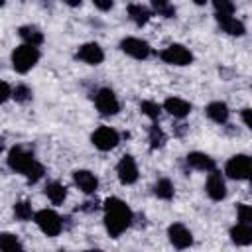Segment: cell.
Masks as SVG:
<instances>
[{
    "instance_id": "1",
    "label": "cell",
    "mask_w": 252,
    "mask_h": 252,
    "mask_svg": "<svg viewBox=\"0 0 252 252\" xmlns=\"http://www.w3.org/2000/svg\"><path fill=\"white\" fill-rule=\"evenodd\" d=\"M132 219L134 215L122 199L108 197L104 201V228L112 238H118L132 224Z\"/></svg>"
},
{
    "instance_id": "2",
    "label": "cell",
    "mask_w": 252,
    "mask_h": 252,
    "mask_svg": "<svg viewBox=\"0 0 252 252\" xmlns=\"http://www.w3.org/2000/svg\"><path fill=\"white\" fill-rule=\"evenodd\" d=\"M39 61V49L35 45H28L22 43L12 51V67L16 73H28L35 67V63Z\"/></svg>"
},
{
    "instance_id": "3",
    "label": "cell",
    "mask_w": 252,
    "mask_h": 252,
    "mask_svg": "<svg viewBox=\"0 0 252 252\" xmlns=\"http://www.w3.org/2000/svg\"><path fill=\"white\" fill-rule=\"evenodd\" d=\"M33 220H35V224L39 226V230L45 236H51L53 238V236H59L61 230H63L61 217L55 211H51V209H41V211L33 213Z\"/></svg>"
},
{
    "instance_id": "4",
    "label": "cell",
    "mask_w": 252,
    "mask_h": 252,
    "mask_svg": "<svg viewBox=\"0 0 252 252\" xmlns=\"http://www.w3.org/2000/svg\"><path fill=\"white\" fill-rule=\"evenodd\" d=\"M8 167L12 171H18L22 175H26L33 165H35V158L32 152H28L26 148L22 146H14L10 152H8Z\"/></svg>"
},
{
    "instance_id": "5",
    "label": "cell",
    "mask_w": 252,
    "mask_h": 252,
    "mask_svg": "<svg viewBox=\"0 0 252 252\" xmlns=\"http://www.w3.org/2000/svg\"><path fill=\"white\" fill-rule=\"evenodd\" d=\"M250 171H252V163H250V158L246 154L232 156L224 165V173L236 181H246L250 177Z\"/></svg>"
},
{
    "instance_id": "6",
    "label": "cell",
    "mask_w": 252,
    "mask_h": 252,
    "mask_svg": "<svg viewBox=\"0 0 252 252\" xmlns=\"http://www.w3.org/2000/svg\"><path fill=\"white\" fill-rule=\"evenodd\" d=\"M159 57H161L163 63L177 65V67H183V65H191L193 63V53L185 45H181V43L167 45L163 51H159Z\"/></svg>"
},
{
    "instance_id": "7",
    "label": "cell",
    "mask_w": 252,
    "mask_h": 252,
    "mask_svg": "<svg viewBox=\"0 0 252 252\" xmlns=\"http://www.w3.org/2000/svg\"><path fill=\"white\" fill-rule=\"evenodd\" d=\"M91 142H93V146H94L96 150H100V152H110V150H114V148L118 146L120 134H118L114 128H110V126H100V128H96V130L91 134Z\"/></svg>"
},
{
    "instance_id": "8",
    "label": "cell",
    "mask_w": 252,
    "mask_h": 252,
    "mask_svg": "<svg viewBox=\"0 0 252 252\" xmlns=\"http://www.w3.org/2000/svg\"><path fill=\"white\" fill-rule=\"evenodd\" d=\"M94 104L102 116H114L120 110V102H118L114 91H110V89H98L94 94Z\"/></svg>"
},
{
    "instance_id": "9",
    "label": "cell",
    "mask_w": 252,
    "mask_h": 252,
    "mask_svg": "<svg viewBox=\"0 0 252 252\" xmlns=\"http://www.w3.org/2000/svg\"><path fill=\"white\" fill-rule=\"evenodd\" d=\"M120 49H122L128 57H132V59H146V57H150V53H152L150 43L144 41V39H140V37H124V39L120 41Z\"/></svg>"
},
{
    "instance_id": "10",
    "label": "cell",
    "mask_w": 252,
    "mask_h": 252,
    "mask_svg": "<svg viewBox=\"0 0 252 252\" xmlns=\"http://www.w3.org/2000/svg\"><path fill=\"white\" fill-rule=\"evenodd\" d=\"M116 175H118V179H120L122 185H132V183H136V181H138V175H140L136 159H134L132 156H128V154L122 156V159H120L118 165H116Z\"/></svg>"
},
{
    "instance_id": "11",
    "label": "cell",
    "mask_w": 252,
    "mask_h": 252,
    "mask_svg": "<svg viewBox=\"0 0 252 252\" xmlns=\"http://www.w3.org/2000/svg\"><path fill=\"white\" fill-rule=\"evenodd\" d=\"M167 236H169V242H171L175 248H179V250L189 248V246L193 244V234H191V230H189L185 224H181V222L169 224V226H167Z\"/></svg>"
},
{
    "instance_id": "12",
    "label": "cell",
    "mask_w": 252,
    "mask_h": 252,
    "mask_svg": "<svg viewBox=\"0 0 252 252\" xmlns=\"http://www.w3.org/2000/svg\"><path fill=\"white\" fill-rule=\"evenodd\" d=\"M205 191L213 201H222L226 197V183L217 169H211L207 183H205Z\"/></svg>"
},
{
    "instance_id": "13",
    "label": "cell",
    "mask_w": 252,
    "mask_h": 252,
    "mask_svg": "<svg viewBox=\"0 0 252 252\" xmlns=\"http://www.w3.org/2000/svg\"><path fill=\"white\" fill-rule=\"evenodd\" d=\"M77 59L85 61L87 65H98V63H102V59H104V51H102V47H100L98 43L89 41V43H83V45L77 49Z\"/></svg>"
},
{
    "instance_id": "14",
    "label": "cell",
    "mask_w": 252,
    "mask_h": 252,
    "mask_svg": "<svg viewBox=\"0 0 252 252\" xmlns=\"http://www.w3.org/2000/svg\"><path fill=\"white\" fill-rule=\"evenodd\" d=\"M73 181L87 195H91V193H94L98 189V177L93 171H89V169H77V171H73Z\"/></svg>"
},
{
    "instance_id": "15",
    "label": "cell",
    "mask_w": 252,
    "mask_h": 252,
    "mask_svg": "<svg viewBox=\"0 0 252 252\" xmlns=\"http://www.w3.org/2000/svg\"><path fill=\"white\" fill-rule=\"evenodd\" d=\"M215 18H217V24L220 26V30L224 33H228V35H244V32H246L244 24L240 20H236L232 14H217Z\"/></svg>"
},
{
    "instance_id": "16",
    "label": "cell",
    "mask_w": 252,
    "mask_h": 252,
    "mask_svg": "<svg viewBox=\"0 0 252 252\" xmlns=\"http://www.w3.org/2000/svg\"><path fill=\"white\" fill-rule=\"evenodd\" d=\"M185 161L189 167L193 169H199V171H211L217 167L215 159L209 156V154H203V152H189L185 156Z\"/></svg>"
},
{
    "instance_id": "17",
    "label": "cell",
    "mask_w": 252,
    "mask_h": 252,
    "mask_svg": "<svg viewBox=\"0 0 252 252\" xmlns=\"http://www.w3.org/2000/svg\"><path fill=\"white\" fill-rule=\"evenodd\" d=\"M163 110H167L173 118H185L189 112H191V104L185 100V98H179V96H169L163 100Z\"/></svg>"
},
{
    "instance_id": "18",
    "label": "cell",
    "mask_w": 252,
    "mask_h": 252,
    "mask_svg": "<svg viewBox=\"0 0 252 252\" xmlns=\"http://www.w3.org/2000/svg\"><path fill=\"white\" fill-rule=\"evenodd\" d=\"M205 112H207V116H209L213 122H217V124H226V122H228V116H230L228 106H226L224 102H220V100L209 102L207 108H205Z\"/></svg>"
},
{
    "instance_id": "19",
    "label": "cell",
    "mask_w": 252,
    "mask_h": 252,
    "mask_svg": "<svg viewBox=\"0 0 252 252\" xmlns=\"http://www.w3.org/2000/svg\"><path fill=\"white\" fill-rule=\"evenodd\" d=\"M230 240L238 246H248L252 244V226L248 222H238L230 228Z\"/></svg>"
},
{
    "instance_id": "20",
    "label": "cell",
    "mask_w": 252,
    "mask_h": 252,
    "mask_svg": "<svg viewBox=\"0 0 252 252\" xmlns=\"http://www.w3.org/2000/svg\"><path fill=\"white\" fill-rule=\"evenodd\" d=\"M18 35L24 39V43L28 45H41L43 43V32L37 26H22L18 30Z\"/></svg>"
},
{
    "instance_id": "21",
    "label": "cell",
    "mask_w": 252,
    "mask_h": 252,
    "mask_svg": "<svg viewBox=\"0 0 252 252\" xmlns=\"http://www.w3.org/2000/svg\"><path fill=\"white\" fill-rule=\"evenodd\" d=\"M128 16H130V20L136 24V26H146L148 22H150V18H152V12L146 8V6H142V4H130L128 6Z\"/></svg>"
},
{
    "instance_id": "22",
    "label": "cell",
    "mask_w": 252,
    "mask_h": 252,
    "mask_svg": "<svg viewBox=\"0 0 252 252\" xmlns=\"http://www.w3.org/2000/svg\"><path fill=\"white\" fill-rule=\"evenodd\" d=\"M45 195L53 205H61L67 199V189L65 185H61L59 181H49L45 185Z\"/></svg>"
},
{
    "instance_id": "23",
    "label": "cell",
    "mask_w": 252,
    "mask_h": 252,
    "mask_svg": "<svg viewBox=\"0 0 252 252\" xmlns=\"http://www.w3.org/2000/svg\"><path fill=\"white\" fill-rule=\"evenodd\" d=\"M154 193H156L158 199H161V201H169V199H173L175 189H173V183H171L167 177H161V179L156 181V185H154Z\"/></svg>"
},
{
    "instance_id": "24",
    "label": "cell",
    "mask_w": 252,
    "mask_h": 252,
    "mask_svg": "<svg viewBox=\"0 0 252 252\" xmlns=\"http://www.w3.org/2000/svg\"><path fill=\"white\" fill-rule=\"evenodd\" d=\"M0 250H4V252H16V250H24V246L18 240L16 234H12V232H0Z\"/></svg>"
},
{
    "instance_id": "25",
    "label": "cell",
    "mask_w": 252,
    "mask_h": 252,
    "mask_svg": "<svg viewBox=\"0 0 252 252\" xmlns=\"http://www.w3.org/2000/svg\"><path fill=\"white\" fill-rule=\"evenodd\" d=\"M148 142H150V148L152 150H158L165 144V134L163 130L158 126V124H152L150 130H148Z\"/></svg>"
},
{
    "instance_id": "26",
    "label": "cell",
    "mask_w": 252,
    "mask_h": 252,
    "mask_svg": "<svg viewBox=\"0 0 252 252\" xmlns=\"http://www.w3.org/2000/svg\"><path fill=\"white\" fill-rule=\"evenodd\" d=\"M150 2H152V8L158 16H161V18H173L175 16V6L169 0H150Z\"/></svg>"
},
{
    "instance_id": "27",
    "label": "cell",
    "mask_w": 252,
    "mask_h": 252,
    "mask_svg": "<svg viewBox=\"0 0 252 252\" xmlns=\"http://www.w3.org/2000/svg\"><path fill=\"white\" fill-rule=\"evenodd\" d=\"M140 110H142V114H146L150 120H154V122L159 120L161 106H159L158 102H154V100H142V102H140Z\"/></svg>"
},
{
    "instance_id": "28",
    "label": "cell",
    "mask_w": 252,
    "mask_h": 252,
    "mask_svg": "<svg viewBox=\"0 0 252 252\" xmlns=\"http://www.w3.org/2000/svg\"><path fill=\"white\" fill-rule=\"evenodd\" d=\"M14 215L18 220H30L33 217V211H32V205L28 201H18L14 205Z\"/></svg>"
},
{
    "instance_id": "29",
    "label": "cell",
    "mask_w": 252,
    "mask_h": 252,
    "mask_svg": "<svg viewBox=\"0 0 252 252\" xmlns=\"http://www.w3.org/2000/svg\"><path fill=\"white\" fill-rule=\"evenodd\" d=\"M12 96L16 102H28L32 98V89L28 85H18L14 91H12Z\"/></svg>"
},
{
    "instance_id": "30",
    "label": "cell",
    "mask_w": 252,
    "mask_h": 252,
    "mask_svg": "<svg viewBox=\"0 0 252 252\" xmlns=\"http://www.w3.org/2000/svg\"><path fill=\"white\" fill-rule=\"evenodd\" d=\"M217 14H234V2L232 0H211Z\"/></svg>"
},
{
    "instance_id": "31",
    "label": "cell",
    "mask_w": 252,
    "mask_h": 252,
    "mask_svg": "<svg viewBox=\"0 0 252 252\" xmlns=\"http://www.w3.org/2000/svg\"><path fill=\"white\" fill-rule=\"evenodd\" d=\"M43 173H45L43 165H41L39 161H35V165L26 173V177H28V181H30V183H35V181H39V179L43 177Z\"/></svg>"
},
{
    "instance_id": "32",
    "label": "cell",
    "mask_w": 252,
    "mask_h": 252,
    "mask_svg": "<svg viewBox=\"0 0 252 252\" xmlns=\"http://www.w3.org/2000/svg\"><path fill=\"white\" fill-rule=\"evenodd\" d=\"M236 215H238V220L240 222H252V209L246 205V203H240L238 207H236Z\"/></svg>"
},
{
    "instance_id": "33",
    "label": "cell",
    "mask_w": 252,
    "mask_h": 252,
    "mask_svg": "<svg viewBox=\"0 0 252 252\" xmlns=\"http://www.w3.org/2000/svg\"><path fill=\"white\" fill-rule=\"evenodd\" d=\"M10 96H12V89H10V85L4 83V81H0V104H4Z\"/></svg>"
},
{
    "instance_id": "34",
    "label": "cell",
    "mask_w": 252,
    "mask_h": 252,
    "mask_svg": "<svg viewBox=\"0 0 252 252\" xmlns=\"http://www.w3.org/2000/svg\"><path fill=\"white\" fill-rule=\"evenodd\" d=\"M93 4L100 10V12H108L110 8H112V4H114V0H93Z\"/></svg>"
},
{
    "instance_id": "35",
    "label": "cell",
    "mask_w": 252,
    "mask_h": 252,
    "mask_svg": "<svg viewBox=\"0 0 252 252\" xmlns=\"http://www.w3.org/2000/svg\"><path fill=\"white\" fill-rule=\"evenodd\" d=\"M242 122H244L246 128H252V124H250V108H242Z\"/></svg>"
},
{
    "instance_id": "36",
    "label": "cell",
    "mask_w": 252,
    "mask_h": 252,
    "mask_svg": "<svg viewBox=\"0 0 252 252\" xmlns=\"http://www.w3.org/2000/svg\"><path fill=\"white\" fill-rule=\"evenodd\" d=\"M67 6H71V8H77V6H81V2L83 0H63Z\"/></svg>"
},
{
    "instance_id": "37",
    "label": "cell",
    "mask_w": 252,
    "mask_h": 252,
    "mask_svg": "<svg viewBox=\"0 0 252 252\" xmlns=\"http://www.w3.org/2000/svg\"><path fill=\"white\" fill-rule=\"evenodd\" d=\"M193 2H195V4H197V6H203V4H207V2H209V0H193Z\"/></svg>"
},
{
    "instance_id": "38",
    "label": "cell",
    "mask_w": 252,
    "mask_h": 252,
    "mask_svg": "<svg viewBox=\"0 0 252 252\" xmlns=\"http://www.w3.org/2000/svg\"><path fill=\"white\" fill-rule=\"evenodd\" d=\"M2 150H4V140L0 138V152H2Z\"/></svg>"
},
{
    "instance_id": "39",
    "label": "cell",
    "mask_w": 252,
    "mask_h": 252,
    "mask_svg": "<svg viewBox=\"0 0 252 252\" xmlns=\"http://www.w3.org/2000/svg\"><path fill=\"white\" fill-rule=\"evenodd\" d=\"M4 2H6V0H0V6H4Z\"/></svg>"
}]
</instances>
